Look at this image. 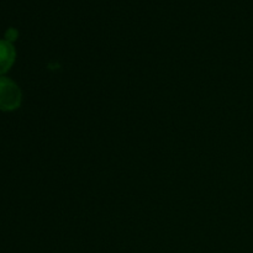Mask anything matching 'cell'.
Returning a JSON list of instances; mask_svg holds the SVG:
<instances>
[{
  "mask_svg": "<svg viewBox=\"0 0 253 253\" xmlns=\"http://www.w3.org/2000/svg\"><path fill=\"white\" fill-rule=\"evenodd\" d=\"M16 58V49L12 42L6 40H0V76L6 73Z\"/></svg>",
  "mask_w": 253,
  "mask_h": 253,
  "instance_id": "cell-2",
  "label": "cell"
},
{
  "mask_svg": "<svg viewBox=\"0 0 253 253\" xmlns=\"http://www.w3.org/2000/svg\"><path fill=\"white\" fill-rule=\"evenodd\" d=\"M22 101L21 89L14 81L0 77V111H14L20 108Z\"/></svg>",
  "mask_w": 253,
  "mask_h": 253,
  "instance_id": "cell-1",
  "label": "cell"
},
{
  "mask_svg": "<svg viewBox=\"0 0 253 253\" xmlns=\"http://www.w3.org/2000/svg\"><path fill=\"white\" fill-rule=\"evenodd\" d=\"M5 37H6V39H5V40H6V41L12 42L17 37V31L11 27V29H9L6 31V34H5Z\"/></svg>",
  "mask_w": 253,
  "mask_h": 253,
  "instance_id": "cell-3",
  "label": "cell"
}]
</instances>
